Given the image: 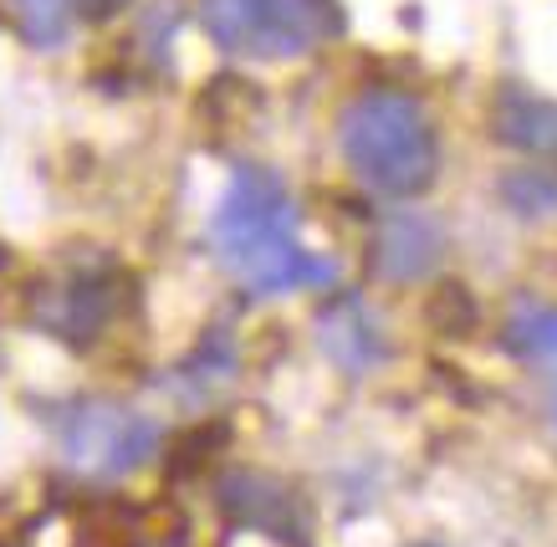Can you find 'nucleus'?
<instances>
[{
    "label": "nucleus",
    "instance_id": "obj_1",
    "mask_svg": "<svg viewBox=\"0 0 557 547\" xmlns=\"http://www.w3.org/2000/svg\"><path fill=\"white\" fill-rule=\"evenodd\" d=\"M210 246L225 276L256 302L318 291L338 282V266L302 246V215L287 179L267 164H240L210 215Z\"/></svg>",
    "mask_w": 557,
    "mask_h": 547
},
{
    "label": "nucleus",
    "instance_id": "obj_2",
    "mask_svg": "<svg viewBox=\"0 0 557 547\" xmlns=\"http://www.w3.org/2000/svg\"><path fill=\"white\" fill-rule=\"evenodd\" d=\"M338 149L358 185L384 200H414L440 174V134L430 108L405 87H363L338 113Z\"/></svg>",
    "mask_w": 557,
    "mask_h": 547
},
{
    "label": "nucleus",
    "instance_id": "obj_3",
    "mask_svg": "<svg viewBox=\"0 0 557 547\" xmlns=\"http://www.w3.org/2000/svg\"><path fill=\"white\" fill-rule=\"evenodd\" d=\"M200 26L220 52L246 62H297L348 32L338 0H200Z\"/></svg>",
    "mask_w": 557,
    "mask_h": 547
},
{
    "label": "nucleus",
    "instance_id": "obj_4",
    "mask_svg": "<svg viewBox=\"0 0 557 547\" xmlns=\"http://www.w3.org/2000/svg\"><path fill=\"white\" fill-rule=\"evenodd\" d=\"M47 430L57 440V456L92 481H119L134 476L159 456L164 445V425L153 414L102 399V394H77L47 410Z\"/></svg>",
    "mask_w": 557,
    "mask_h": 547
},
{
    "label": "nucleus",
    "instance_id": "obj_5",
    "mask_svg": "<svg viewBox=\"0 0 557 547\" xmlns=\"http://www.w3.org/2000/svg\"><path fill=\"white\" fill-rule=\"evenodd\" d=\"M119 312H123V272H113V266H83V272H67L62 282L36 291V323L47 327L51 338L72 343V348L98 343L108 327L119 323Z\"/></svg>",
    "mask_w": 557,
    "mask_h": 547
},
{
    "label": "nucleus",
    "instance_id": "obj_6",
    "mask_svg": "<svg viewBox=\"0 0 557 547\" xmlns=\"http://www.w3.org/2000/svg\"><path fill=\"white\" fill-rule=\"evenodd\" d=\"M318 353L343 378H369L379 374L394 353V343H388V327L384 318L373 312V302L363 291H333L327 302L318 308Z\"/></svg>",
    "mask_w": 557,
    "mask_h": 547
},
{
    "label": "nucleus",
    "instance_id": "obj_7",
    "mask_svg": "<svg viewBox=\"0 0 557 547\" xmlns=\"http://www.w3.org/2000/svg\"><path fill=\"white\" fill-rule=\"evenodd\" d=\"M445 225L424 210H388L384 221L373 225L369 240V266L394 287H414L430 282L445 261Z\"/></svg>",
    "mask_w": 557,
    "mask_h": 547
},
{
    "label": "nucleus",
    "instance_id": "obj_8",
    "mask_svg": "<svg viewBox=\"0 0 557 547\" xmlns=\"http://www.w3.org/2000/svg\"><path fill=\"white\" fill-rule=\"evenodd\" d=\"M215 496L240 527L267 532L276 543L307 547V512H302V496L292 492V486L261 476V471H236V476L220 481Z\"/></svg>",
    "mask_w": 557,
    "mask_h": 547
},
{
    "label": "nucleus",
    "instance_id": "obj_9",
    "mask_svg": "<svg viewBox=\"0 0 557 547\" xmlns=\"http://www.w3.org/2000/svg\"><path fill=\"white\" fill-rule=\"evenodd\" d=\"M491 123H496V138L511 144V149L557 159V103L553 98H542V92H532L522 83H507L496 92Z\"/></svg>",
    "mask_w": 557,
    "mask_h": 547
},
{
    "label": "nucleus",
    "instance_id": "obj_10",
    "mask_svg": "<svg viewBox=\"0 0 557 547\" xmlns=\"http://www.w3.org/2000/svg\"><path fill=\"white\" fill-rule=\"evenodd\" d=\"M502 348L527 369L557 374V302H517L502 323Z\"/></svg>",
    "mask_w": 557,
    "mask_h": 547
},
{
    "label": "nucleus",
    "instance_id": "obj_11",
    "mask_svg": "<svg viewBox=\"0 0 557 547\" xmlns=\"http://www.w3.org/2000/svg\"><path fill=\"white\" fill-rule=\"evenodd\" d=\"M236 369H240L236 338H231L225 327H210V333L200 338V348L174 369V389L185 394V399H205V394H215L220 384H231Z\"/></svg>",
    "mask_w": 557,
    "mask_h": 547
},
{
    "label": "nucleus",
    "instance_id": "obj_12",
    "mask_svg": "<svg viewBox=\"0 0 557 547\" xmlns=\"http://www.w3.org/2000/svg\"><path fill=\"white\" fill-rule=\"evenodd\" d=\"M496 195L517 221H547V215H557V170H542V164L511 170L502 174Z\"/></svg>",
    "mask_w": 557,
    "mask_h": 547
},
{
    "label": "nucleus",
    "instance_id": "obj_13",
    "mask_svg": "<svg viewBox=\"0 0 557 547\" xmlns=\"http://www.w3.org/2000/svg\"><path fill=\"white\" fill-rule=\"evenodd\" d=\"M5 5V16L16 21V32L32 41V47H41V52H51V47H62L72 36V0H0Z\"/></svg>",
    "mask_w": 557,
    "mask_h": 547
},
{
    "label": "nucleus",
    "instance_id": "obj_14",
    "mask_svg": "<svg viewBox=\"0 0 557 547\" xmlns=\"http://www.w3.org/2000/svg\"><path fill=\"white\" fill-rule=\"evenodd\" d=\"M123 5H134V0H72V16L77 21H108V16H119Z\"/></svg>",
    "mask_w": 557,
    "mask_h": 547
},
{
    "label": "nucleus",
    "instance_id": "obj_15",
    "mask_svg": "<svg viewBox=\"0 0 557 547\" xmlns=\"http://www.w3.org/2000/svg\"><path fill=\"white\" fill-rule=\"evenodd\" d=\"M553 425H557V389H553Z\"/></svg>",
    "mask_w": 557,
    "mask_h": 547
},
{
    "label": "nucleus",
    "instance_id": "obj_16",
    "mask_svg": "<svg viewBox=\"0 0 557 547\" xmlns=\"http://www.w3.org/2000/svg\"><path fill=\"white\" fill-rule=\"evenodd\" d=\"M409 547H445V543H409Z\"/></svg>",
    "mask_w": 557,
    "mask_h": 547
}]
</instances>
